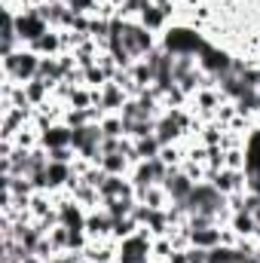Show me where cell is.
Listing matches in <instances>:
<instances>
[{"label": "cell", "instance_id": "6da1fadb", "mask_svg": "<svg viewBox=\"0 0 260 263\" xmlns=\"http://www.w3.org/2000/svg\"><path fill=\"white\" fill-rule=\"evenodd\" d=\"M110 34H120V40H123V46H126V52H129L132 59L138 62V59H144L147 52H153L156 46H159V40H156V34L153 31H147L138 18H114V31Z\"/></svg>", "mask_w": 260, "mask_h": 263}, {"label": "cell", "instance_id": "7a4b0ae2", "mask_svg": "<svg viewBox=\"0 0 260 263\" xmlns=\"http://www.w3.org/2000/svg\"><path fill=\"white\" fill-rule=\"evenodd\" d=\"M205 37L199 34V28H190V25H178V22H172L165 31H162V40H159V46L165 49V52H172V55H199L202 49H205Z\"/></svg>", "mask_w": 260, "mask_h": 263}, {"label": "cell", "instance_id": "3957f363", "mask_svg": "<svg viewBox=\"0 0 260 263\" xmlns=\"http://www.w3.org/2000/svg\"><path fill=\"white\" fill-rule=\"evenodd\" d=\"M37 70H40V55L31 52L28 46H22L15 52H3V80L25 86V83L37 80Z\"/></svg>", "mask_w": 260, "mask_h": 263}, {"label": "cell", "instance_id": "277c9868", "mask_svg": "<svg viewBox=\"0 0 260 263\" xmlns=\"http://www.w3.org/2000/svg\"><path fill=\"white\" fill-rule=\"evenodd\" d=\"M117 263H153V236L141 227L135 236L117 242Z\"/></svg>", "mask_w": 260, "mask_h": 263}, {"label": "cell", "instance_id": "5b68a950", "mask_svg": "<svg viewBox=\"0 0 260 263\" xmlns=\"http://www.w3.org/2000/svg\"><path fill=\"white\" fill-rule=\"evenodd\" d=\"M101 141H104L101 123L80 126V129H73V135H70V147L80 153V159H89V162H95V165H98V159L104 156V153H101Z\"/></svg>", "mask_w": 260, "mask_h": 263}, {"label": "cell", "instance_id": "8992f818", "mask_svg": "<svg viewBox=\"0 0 260 263\" xmlns=\"http://www.w3.org/2000/svg\"><path fill=\"white\" fill-rule=\"evenodd\" d=\"M169 172H172V165H165V162L156 156V159H144V162L132 165L129 181H132V187H135V193H141V190H147V187L162 184V181L169 178Z\"/></svg>", "mask_w": 260, "mask_h": 263}, {"label": "cell", "instance_id": "52a82bcc", "mask_svg": "<svg viewBox=\"0 0 260 263\" xmlns=\"http://www.w3.org/2000/svg\"><path fill=\"white\" fill-rule=\"evenodd\" d=\"M15 28H18V37H22V43H25V46H31V43H34V40H40L46 31H52V28L46 25V18L40 15V9H37V6L18 9V12H15Z\"/></svg>", "mask_w": 260, "mask_h": 263}, {"label": "cell", "instance_id": "ba28073f", "mask_svg": "<svg viewBox=\"0 0 260 263\" xmlns=\"http://www.w3.org/2000/svg\"><path fill=\"white\" fill-rule=\"evenodd\" d=\"M162 187H165V193H169V202L172 205H178V208H184V202L190 199V193H193L196 181L178 165V168H172L169 172V178L162 181Z\"/></svg>", "mask_w": 260, "mask_h": 263}, {"label": "cell", "instance_id": "9c48e42d", "mask_svg": "<svg viewBox=\"0 0 260 263\" xmlns=\"http://www.w3.org/2000/svg\"><path fill=\"white\" fill-rule=\"evenodd\" d=\"M233 55L227 52V49H220V46H214L211 40L205 43V49L199 52V67L205 70V73H214V77H220V73H227V70H233Z\"/></svg>", "mask_w": 260, "mask_h": 263}, {"label": "cell", "instance_id": "30bf717a", "mask_svg": "<svg viewBox=\"0 0 260 263\" xmlns=\"http://www.w3.org/2000/svg\"><path fill=\"white\" fill-rule=\"evenodd\" d=\"M211 184H214L224 196H233V193L248 190V175H245V172H236V168H220V172L211 175Z\"/></svg>", "mask_w": 260, "mask_h": 263}, {"label": "cell", "instance_id": "8fae6325", "mask_svg": "<svg viewBox=\"0 0 260 263\" xmlns=\"http://www.w3.org/2000/svg\"><path fill=\"white\" fill-rule=\"evenodd\" d=\"M86 233L92 242H101V239H114V217L104 211V208H92L86 214Z\"/></svg>", "mask_w": 260, "mask_h": 263}, {"label": "cell", "instance_id": "7c38bea8", "mask_svg": "<svg viewBox=\"0 0 260 263\" xmlns=\"http://www.w3.org/2000/svg\"><path fill=\"white\" fill-rule=\"evenodd\" d=\"M126 101H129V95L123 92V86H120V83H114V80H110V83H104V86H101L98 107H101L104 114H120Z\"/></svg>", "mask_w": 260, "mask_h": 263}, {"label": "cell", "instance_id": "4fadbf2b", "mask_svg": "<svg viewBox=\"0 0 260 263\" xmlns=\"http://www.w3.org/2000/svg\"><path fill=\"white\" fill-rule=\"evenodd\" d=\"M98 196L104 202V199H117V196H138V193H135V187H132V181L126 175H107L98 187Z\"/></svg>", "mask_w": 260, "mask_h": 263}, {"label": "cell", "instance_id": "5bb4252c", "mask_svg": "<svg viewBox=\"0 0 260 263\" xmlns=\"http://www.w3.org/2000/svg\"><path fill=\"white\" fill-rule=\"evenodd\" d=\"M70 135H73V129L67 123H52V126H46L40 132V147H46V150L70 147Z\"/></svg>", "mask_w": 260, "mask_h": 263}, {"label": "cell", "instance_id": "9a60e30c", "mask_svg": "<svg viewBox=\"0 0 260 263\" xmlns=\"http://www.w3.org/2000/svg\"><path fill=\"white\" fill-rule=\"evenodd\" d=\"M138 22L147 28V31H153V34H162L165 28H169V22H172V15L162 9V6H156V3H147L144 9H141V15H138Z\"/></svg>", "mask_w": 260, "mask_h": 263}, {"label": "cell", "instance_id": "2e32d148", "mask_svg": "<svg viewBox=\"0 0 260 263\" xmlns=\"http://www.w3.org/2000/svg\"><path fill=\"white\" fill-rule=\"evenodd\" d=\"M70 178H73V165L70 162H49V168H46V187H49V193L67 190Z\"/></svg>", "mask_w": 260, "mask_h": 263}, {"label": "cell", "instance_id": "e0dca14e", "mask_svg": "<svg viewBox=\"0 0 260 263\" xmlns=\"http://www.w3.org/2000/svg\"><path fill=\"white\" fill-rule=\"evenodd\" d=\"M230 227L236 230V236H239V239H257L260 220L251 214V211H233V217H230Z\"/></svg>", "mask_w": 260, "mask_h": 263}, {"label": "cell", "instance_id": "ac0fdd59", "mask_svg": "<svg viewBox=\"0 0 260 263\" xmlns=\"http://www.w3.org/2000/svg\"><path fill=\"white\" fill-rule=\"evenodd\" d=\"M101 208L114 217V220H120V217H132L135 214V208H138V196H117V199H104L101 202Z\"/></svg>", "mask_w": 260, "mask_h": 263}, {"label": "cell", "instance_id": "d6986e66", "mask_svg": "<svg viewBox=\"0 0 260 263\" xmlns=\"http://www.w3.org/2000/svg\"><path fill=\"white\" fill-rule=\"evenodd\" d=\"M159 150H162V144H159L156 135H150V138H138V141H135V150H132V162L138 165V162H144V159H156Z\"/></svg>", "mask_w": 260, "mask_h": 263}, {"label": "cell", "instance_id": "ffe728a7", "mask_svg": "<svg viewBox=\"0 0 260 263\" xmlns=\"http://www.w3.org/2000/svg\"><path fill=\"white\" fill-rule=\"evenodd\" d=\"M98 165H101L107 175H126V178H129V172H132V159L126 153H104V156L98 159Z\"/></svg>", "mask_w": 260, "mask_h": 263}, {"label": "cell", "instance_id": "44dd1931", "mask_svg": "<svg viewBox=\"0 0 260 263\" xmlns=\"http://www.w3.org/2000/svg\"><path fill=\"white\" fill-rule=\"evenodd\" d=\"M190 245H196V248H205V251L217 248V245H220V227H202V230H190Z\"/></svg>", "mask_w": 260, "mask_h": 263}, {"label": "cell", "instance_id": "7402d4cb", "mask_svg": "<svg viewBox=\"0 0 260 263\" xmlns=\"http://www.w3.org/2000/svg\"><path fill=\"white\" fill-rule=\"evenodd\" d=\"M25 98L34 107H43L46 101H52V86L43 83V80H31V83H25Z\"/></svg>", "mask_w": 260, "mask_h": 263}, {"label": "cell", "instance_id": "603a6c76", "mask_svg": "<svg viewBox=\"0 0 260 263\" xmlns=\"http://www.w3.org/2000/svg\"><path fill=\"white\" fill-rule=\"evenodd\" d=\"M138 202H141V205H147V208H169V205H172V202H169V193H165V187H162V184L141 190V193H138Z\"/></svg>", "mask_w": 260, "mask_h": 263}, {"label": "cell", "instance_id": "cb8c5ba5", "mask_svg": "<svg viewBox=\"0 0 260 263\" xmlns=\"http://www.w3.org/2000/svg\"><path fill=\"white\" fill-rule=\"evenodd\" d=\"M141 230V223L135 220V214L132 217H120V220H114V242H123V239H129Z\"/></svg>", "mask_w": 260, "mask_h": 263}, {"label": "cell", "instance_id": "d4e9b609", "mask_svg": "<svg viewBox=\"0 0 260 263\" xmlns=\"http://www.w3.org/2000/svg\"><path fill=\"white\" fill-rule=\"evenodd\" d=\"M101 129H104L107 138H126V123H123V117H120V114H104Z\"/></svg>", "mask_w": 260, "mask_h": 263}, {"label": "cell", "instance_id": "484cf974", "mask_svg": "<svg viewBox=\"0 0 260 263\" xmlns=\"http://www.w3.org/2000/svg\"><path fill=\"white\" fill-rule=\"evenodd\" d=\"M187 260H190V263H208V251L190 245V248H187Z\"/></svg>", "mask_w": 260, "mask_h": 263}, {"label": "cell", "instance_id": "4316f807", "mask_svg": "<svg viewBox=\"0 0 260 263\" xmlns=\"http://www.w3.org/2000/svg\"><path fill=\"white\" fill-rule=\"evenodd\" d=\"M165 263H190V260H187V251H175Z\"/></svg>", "mask_w": 260, "mask_h": 263}, {"label": "cell", "instance_id": "83f0119b", "mask_svg": "<svg viewBox=\"0 0 260 263\" xmlns=\"http://www.w3.org/2000/svg\"><path fill=\"white\" fill-rule=\"evenodd\" d=\"M22 263H46V260H43L40 254H28V257H25V260H22Z\"/></svg>", "mask_w": 260, "mask_h": 263}]
</instances>
